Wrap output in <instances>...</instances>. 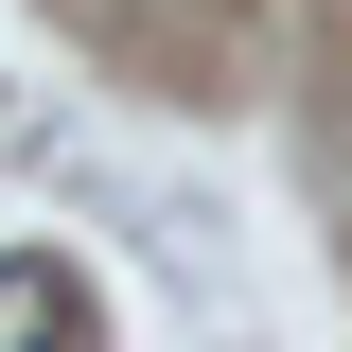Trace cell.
Returning a JSON list of instances; mask_svg holds the SVG:
<instances>
[{
	"instance_id": "6da1fadb",
	"label": "cell",
	"mask_w": 352,
	"mask_h": 352,
	"mask_svg": "<svg viewBox=\"0 0 352 352\" xmlns=\"http://www.w3.org/2000/svg\"><path fill=\"white\" fill-rule=\"evenodd\" d=\"M71 335V282H53V264H0V352H53Z\"/></svg>"
}]
</instances>
